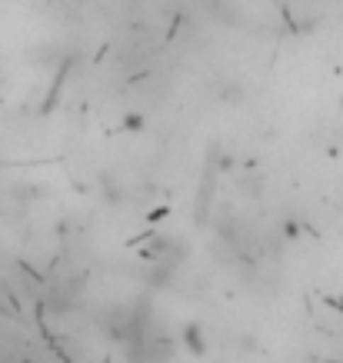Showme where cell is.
I'll use <instances>...</instances> for the list:
<instances>
[{
  "instance_id": "cell-1",
  "label": "cell",
  "mask_w": 343,
  "mask_h": 363,
  "mask_svg": "<svg viewBox=\"0 0 343 363\" xmlns=\"http://www.w3.org/2000/svg\"><path fill=\"white\" fill-rule=\"evenodd\" d=\"M180 343H184V350L190 357H207V330L200 327V323H187L184 330H180Z\"/></svg>"
},
{
  "instance_id": "cell-2",
  "label": "cell",
  "mask_w": 343,
  "mask_h": 363,
  "mask_svg": "<svg viewBox=\"0 0 343 363\" xmlns=\"http://www.w3.org/2000/svg\"><path fill=\"white\" fill-rule=\"evenodd\" d=\"M237 184H240V190H244L247 197H260L264 194V177L260 174H244Z\"/></svg>"
},
{
  "instance_id": "cell-3",
  "label": "cell",
  "mask_w": 343,
  "mask_h": 363,
  "mask_svg": "<svg viewBox=\"0 0 343 363\" xmlns=\"http://www.w3.org/2000/svg\"><path fill=\"white\" fill-rule=\"evenodd\" d=\"M123 127H130V130H140V127H144V117H140V113H130V117L123 121Z\"/></svg>"
},
{
  "instance_id": "cell-4",
  "label": "cell",
  "mask_w": 343,
  "mask_h": 363,
  "mask_svg": "<svg viewBox=\"0 0 343 363\" xmlns=\"http://www.w3.org/2000/svg\"><path fill=\"white\" fill-rule=\"evenodd\" d=\"M340 107H343V100H340Z\"/></svg>"
}]
</instances>
